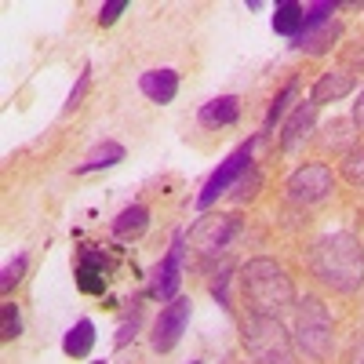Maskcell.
<instances>
[{
    "mask_svg": "<svg viewBox=\"0 0 364 364\" xmlns=\"http://www.w3.org/2000/svg\"><path fill=\"white\" fill-rule=\"evenodd\" d=\"M314 277L336 291H357L364 284V248L353 233H328L310 252Z\"/></svg>",
    "mask_w": 364,
    "mask_h": 364,
    "instance_id": "obj_1",
    "label": "cell"
},
{
    "mask_svg": "<svg viewBox=\"0 0 364 364\" xmlns=\"http://www.w3.org/2000/svg\"><path fill=\"white\" fill-rule=\"evenodd\" d=\"M245 295L252 299L255 314L262 317H281L291 302H295V288H291V277L273 262V259H252L245 266Z\"/></svg>",
    "mask_w": 364,
    "mask_h": 364,
    "instance_id": "obj_2",
    "label": "cell"
},
{
    "mask_svg": "<svg viewBox=\"0 0 364 364\" xmlns=\"http://www.w3.org/2000/svg\"><path fill=\"white\" fill-rule=\"evenodd\" d=\"M295 343L299 350H306L314 360H328L331 353V314L321 299H302L299 317H295Z\"/></svg>",
    "mask_w": 364,
    "mask_h": 364,
    "instance_id": "obj_3",
    "label": "cell"
},
{
    "mask_svg": "<svg viewBox=\"0 0 364 364\" xmlns=\"http://www.w3.org/2000/svg\"><path fill=\"white\" fill-rule=\"evenodd\" d=\"M245 346L259 364H291V343L277 317H248L245 324Z\"/></svg>",
    "mask_w": 364,
    "mask_h": 364,
    "instance_id": "obj_4",
    "label": "cell"
},
{
    "mask_svg": "<svg viewBox=\"0 0 364 364\" xmlns=\"http://www.w3.org/2000/svg\"><path fill=\"white\" fill-rule=\"evenodd\" d=\"M252 149H255V139H248L245 146H237L233 154H230L215 171H211V178L204 182V190L197 193V208H200V211H208L211 204H215V200L233 186V182H240V175L252 168Z\"/></svg>",
    "mask_w": 364,
    "mask_h": 364,
    "instance_id": "obj_5",
    "label": "cell"
},
{
    "mask_svg": "<svg viewBox=\"0 0 364 364\" xmlns=\"http://www.w3.org/2000/svg\"><path fill=\"white\" fill-rule=\"evenodd\" d=\"M331 186H336L331 168H324V164H302V168L291 171L284 190H288V197L295 204H317V200H324L331 193Z\"/></svg>",
    "mask_w": 364,
    "mask_h": 364,
    "instance_id": "obj_6",
    "label": "cell"
},
{
    "mask_svg": "<svg viewBox=\"0 0 364 364\" xmlns=\"http://www.w3.org/2000/svg\"><path fill=\"white\" fill-rule=\"evenodd\" d=\"M237 230H240V219L237 215H204L190 230V240L197 245L200 255H219L230 240L237 237Z\"/></svg>",
    "mask_w": 364,
    "mask_h": 364,
    "instance_id": "obj_7",
    "label": "cell"
},
{
    "mask_svg": "<svg viewBox=\"0 0 364 364\" xmlns=\"http://www.w3.org/2000/svg\"><path fill=\"white\" fill-rule=\"evenodd\" d=\"M186 324H190V299H171L154 324V350L157 353L175 350L178 339L186 336Z\"/></svg>",
    "mask_w": 364,
    "mask_h": 364,
    "instance_id": "obj_8",
    "label": "cell"
},
{
    "mask_svg": "<svg viewBox=\"0 0 364 364\" xmlns=\"http://www.w3.org/2000/svg\"><path fill=\"white\" fill-rule=\"evenodd\" d=\"M178 281H182V233H175L168 255L161 259V266L154 273V288H149V291H154L157 299H175Z\"/></svg>",
    "mask_w": 364,
    "mask_h": 364,
    "instance_id": "obj_9",
    "label": "cell"
},
{
    "mask_svg": "<svg viewBox=\"0 0 364 364\" xmlns=\"http://www.w3.org/2000/svg\"><path fill=\"white\" fill-rule=\"evenodd\" d=\"M350 91H353V73H346V70H328V73H321V80H317L314 91H310V106L336 102V99L350 95Z\"/></svg>",
    "mask_w": 364,
    "mask_h": 364,
    "instance_id": "obj_10",
    "label": "cell"
},
{
    "mask_svg": "<svg viewBox=\"0 0 364 364\" xmlns=\"http://www.w3.org/2000/svg\"><path fill=\"white\" fill-rule=\"evenodd\" d=\"M139 91L146 99H154V102H171L175 99V91H178V73L175 70H146L139 77Z\"/></svg>",
    "mask_w": 364,
    "mask_h": 364,
    "instance_id": "obj_11",
    "label": "cell"
},
{
    "mask_svg": "<svg viewBox=\"0 0 364 364\" xmlns=\"http://www.w3.org/2000/svg\"><path fill=\"white\" fill-rule=\"evenodd\" d=\"M240 117V99L237 95H223V99H211L204 109H200V124L208 128H226Z\"/></svg>",
    "mask_w": 364,
    "mask_h": 364,
    "instance_id": "obj_12",
    "label": "cell"
},
{
    "mask_svg": "<svg viewBox=\"0 0 364 364\" xmlns=\"http://www.w3.org/2000/svg\"><path fill=\"white\" fill-rule=\"evenodd\" d=\"M339 33H343V22L339 18H328L324 26H317V29H310V33H302L295 44L302 48V51H310V55H324L331 44L339 41Z\"/></svg>",
    "mask_w": 364,
    "mask_h": 364,
    "instance_id": "obj_13",
    "label": "cell"
},
{
    "mask_svg": "<svg viewBox=\"0 0 364 364\" xmlns=\"http://www.w3.org/2000/svg\"><path fill=\"white\" fill-rule=\"evenodd\" d=\"M314 113H317V106H299L295 113H291V120L284 124V135H281V146L284 149H295L302 139H306L310 132H314Z\"/></svg>",
    "mask_w": 364,
    "mask_h": 364,
    "instance_id": "obj_14",
    "label": "cell"
},
{
    "mask_svg": "<svg viewBox=\"0 0 364 364\" xmlns=\"http://www.w3.org/2000/svg\"><path fill=\"white\" fill-rule=\"evenodd\" d=\"M146 226H149V211L142 208V204H132V208H124L120 215L113 219V233L120 237V240H128V237H139V233H146Z\"/></svg>",
    "mask_w": 364,
    "mask_h": 364,
    "instance_id": "obj_15",
    "label": "cell"
},
{
    "mask_svg": "<svg viewBox=\"0 0 364 364\" xmlns=\"http://www.w3.org/2000/svg\"><path fill=\"white\" fill-rule=\"evenodd\" d=\"M77 277H80V291L102 295V288H106V266L99 262L95 252H84V262H80V269H77Z\"/></svg>",
    "mask_w": 364,
    "mask_h": 364,
    "instance_id": "obj_16",
    "label": "cell"
},
{
    "mask_svg": "<svg viewBox=\"0 0 364 364\" xmlns=\"http://www.w3.org/2000/svg\"><path fill=\"white\" fill-rule=\"evenodd\" d=\"M302 15H306V8L295 4V0H284V4H277V11H273V29L284 37H299L302 33Z\"/></svg>",
    "mask_w": 364,
    "mask_h": 364,
    "instance_id": "obj_17",
    "label": "cell"
},
{
    "mask_svg": "<svg viewBox=\"0 0 364 364\" xmlns=\"http://www.w3.org/2000/svg\"><path fill=\"white\" fill-rule=\"evenodd\" d=\"M91 346H95V324L91 321H77L70 331H66V339H63V350L70 357H84Z\"/></svg>",
    "mask_w": 364,
    "mask_h": 364,
    "instance_id": "obj_18",
    "label": "cell"
},
{
    "mask_svg": "<svg viewBox=\"0 0 364 364\" xmlns=\"http://www.w3.org/2000/svg\"><path fill=\"white\" fill-rule=\"evenodd\" d=\"M117 161H124V146H120V142H102L99 149H91V157L77 171L87 175V171H99V168H113Z\"/></svg>",
    "mask_w": 364,
    "mask_h": 364,
    "instance_id": "obj_19",
    "label": "cell"
},
{
    "mask_svg": "<svg viewBox=\"0 0 364 364\" xmlns=\"http://www.w3.org/2000/svg\"><path fill=\"white\" fill-rule=\"evenodd\" d=\"M339 171H343V178H346V182H353V186H364V149H360V146H357V149H350V154L343 157Z\"/></svg>",
    "mask_w": 364,
    "mask_h": 364,
    "instance_id": "obj_20",
    "label": "cell"
},
{
    "mask_svg": "<svg viewBox=\"0 0 364 364\" xmlns=\"http://www.w3.org/2000/svg\"><path fill=\"white\" fill-rule=\"evenodd\" d=\"M295 91H299V84H288V87L281 91V95L273 99V106H269V113H266V128H273V124H277V117L288 109V102L295 99Z\"/></svg>",
    "mask_w": 364,
    "mask_h": 364,
    "instance_id": "obj_21",
    "label": "cell"
},
{
    "mask_svg": "<svg viewBox=\"0 0 364 364\" xmlns=\"http://www.w3.org/2000/svg\"><path fill=\"white\" fill-rule=\"evenodd\" d=\"M22 273H26V255H15V262L4 266V277H0V291H11V288L22 281Z\"/></svg>",
    "mask_w": 364,
    "mask_h": 364,
    "instance_id": "obj_22",
    "label": "cell"
},
{
    "mask_svg": "<svg viewBox=\"0 0 364 364\" xmlns=\"http://www.w3.org/2000/svg\"><path fill=\"white\" fill-rule=\"evenodd\" d=\"M18 331H22V321H18V310L11 306V302H4V339H18Z\"/></svg>",
    "mask_w": 364,
    "mask_h": 364,
    "instance_id": "obj_23",
    "label": "cell"
},
{
    "mask_svg": "<svg viewBox=\"0 0 364 364\" xmlns=\"http://www.w3.org/2000/svg\"><path fill=\"white\" fill-rule=\"evenodd\" d=\"M87 80H91V66H84V70H80V80H77V87L70 91V102H66V113H73V109L80 106V99H84V91H87Z\"/></svg>",
    "mask_w": 364,
    "mask_h": 364,
    "instance_id": "obj_24",
    "label": "cell"
},
{
    "mask_svg": "<svg viewBox=\"0 0 364 364\" xmlns=\"http://www.w3.org/2000/svg\"><path fill=\"white\" fill-rule=\"evenodd\" d=\"M128 8V0H109V4H102V11H99V22L102 26H113L117 22V15Z\"/></svg>",
    "mask_w": 364,
    "mask_h": 364,
    "instance_id": "obj_25",
    "label": "cell"
},
{
    "mask_svg": "<svg viewBox=\"0 0 364 364\" xmlns=\"http://www.w3.org/2000/svg\"><path fill=\"white\" fill-rule=\"evenodd\" d=\"M353 120H357V124L364 128V91H360V95H357V102H353Z\"/></svg>",
    "mask_w": 364,
    "mask_h": 364,
    "instance_id": "obj_26",
    "label": "cell"
},
{
    "mask_svg": "<svg viewBox=\"0 0 364 364\" xmlns=\"http://www.w3.org/2000/svg\"><path fill=\"white\" fill-rule=\"evenodd\" d=\"M190 364H200V360H190Z\"/></svg>",
    "mask_w": 364,
    "mask_h": 364,
    "instance_id": "obj_27",
    "label": "cell"
}]
</instances>
